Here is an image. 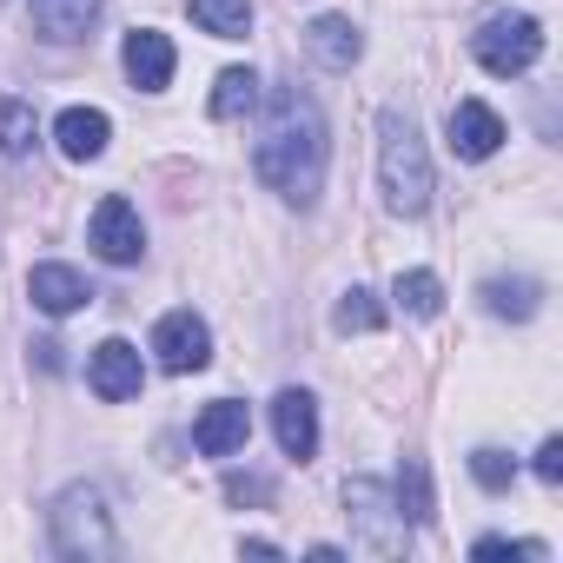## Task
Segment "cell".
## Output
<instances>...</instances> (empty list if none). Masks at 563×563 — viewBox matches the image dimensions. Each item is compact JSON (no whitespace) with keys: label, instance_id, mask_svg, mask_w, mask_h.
<instances>
[{"label":"cell","instance_id":"7402d4cb","mask_svg":"<svg viewBox=\"0 0 563 563\" xmlns=\"http://www.w3.org/2000/svg\"><path fill=\"white\" fill-rule=\"evenodd\" d=\"M332 325H339V332H378V325H385V306H378L365 286H352V292L332 306Z\"/></svg>","mask_w":563,"mask_h":563},{"label":"cell","instance_id":"603a6c76","mask_svg":"<svg viewBox=\"0 0 563 563\" xmlns=\"http://www.w3.org/2000/svg\"><path fill=\"white\" fill-rule=\"evenodd\" d=\"M471 477H477L484 490H510L517 457H510V451H497V444H484V451H471Z\"/></svg>","mask_w":563,"mask_h":563},{"label":"cell","instance_id":"ffe728a7","mask_svg":"<svg viewBox=\"0 0 563 563\" xmlns=\"http://www.w3.org/2000/svg\"><path fill=\"white\" fill-rule=\"evenodd\" d=\"M252 100H258V74L252 67H225L212 80V120H239V113H252Z\"/></svg>","mask_w":563,"mask_h":563},{"label":"cell","instance_id":"7a4b0ae2","mask_svg":"<svg viewBox=\"0 0 563 563\" xmlns=\"http://www.w3.org/2000/svg\"><path fill=\"white\" fill-rule=\"evenodd\" d=\"M378 186H385V206L418 219L431 206V153L411 126V113H378Z\"/></svg>","mask_w":563,"mask_h":563},{"label":"cell","instance_id":"5b68a950","mask_svg":"<svg viewBox=\"0 0 563 563\" xmlns=\"http://www.w3.org/2000/svg\"><path fill=\"white\" fill-rule=\"evenodd\" d=\"M471 54H477L484 74L517 80V74L537 67V54H543V27H537L530 14H490V21L471 34Z\"/></svg>","mask_w":563,"mask_h":563},{"label":"cell","instance_id":"ac0fdd59","mask_svg":"<svg viewBox=\"0 0 563 563\" xmlns=\"http://www.w3.org/2000/svg\"><path fill=\"white\" fill-rule=\"evenodd\" d=\"M391 299H398V312H405V319H438V312H444V286H438V272H398Z\"/></svg>","mask_w":563,"mask_h":563},{"label":"cell","instance_id":"8992f818","mask_svg":"<svg viewBox=\"0 0 563 563\" xmlns=\"http://www.w3.org/2000/svg\"><path fill=\"white\" fill-rule=\"evenodd\" d=\"M93 252H100L107 265H133V258L146 252V225H140L133 199L107 192V199L93 206Z\"/></svg>","mask_w":563,"mask_h":563},{"label":"cell","instance_id":"e0dca14e","mask_svg":"<svg viewBox=\"0 0 563 563\" xmlns=\"http://www.w3.org/2000/svg\"><path fill=\"white\" fill-rule=\"evenodd\" d=\"M537 278H490L484 286V306H490V319H510V325H523V319H537Z\"/></svg>","mask_w":563,"mask_h":563},{"label":"cell","instance_id":"7c38bea8","mask_svg":"<svg viewBox=\"0 0 563 563\" xmlns=\"http://www.w3.org/2000/svg\"><path fill=\"white\" fill-rule=\"evenodd\" d=\"M245 438H252V411L239 398H212L199 411V424H192V444L206 457H232V451H245Z\"/></svg>","mask_w":563,"mask_h":563},{"label":"cell","instance_id":"44dd1931","mask_svg":"<svg viewBox=\"0 0 563 563\" xmlns=\"http://www.w3.org/2000/svg\"><path fill=\"white\" fill-rule=\"evenodd\" d=\"M34 107L27 100H0V153H8V159H21L27 146H34Z\"/></svg>","mask_w":563,"mask_h":563},{"label":"cell","instance_id":"3957f363","mask_svg":"<svg viewBox=\"0 0 563 563\" xmlns=\"http://www.w3.org/2000/svg\"><path fill=\"white\" fill-rule=\"evenodd\" d=\"M47 523H54V550L74 556V563H107V556H120L113 510H107L100 484H67V490L54 497Z\"/></svg>","mask_w":563,"mask_h":563},{"label":"cell","instance_id":"9c48e42d","mask_svg":"<svg viewBox=\"0 0 563 563\" xmlns=\"http://www.w3.org/2000/svg\"><path fill=\"white\" fill-rule=\"evenodd\" d=\"M87 378H93V391H100L107 405H126V398H140V385H146L140 345H126V339H107V345L87 358Z\"/></svg>","mask_w":563,"mask_h":563},{"label":"cell","instance_id":"9a60e30c","mask_svg":"<svg viewBox=\"0 0 563 563\" xmlns=\"http://www.w3.org/2000/svg\"><path fill=\"white\" fill-rule=\"evenodd\" d=\"M93 21H100V0H34V27H41V41H87L93 34Z\"/></svg>","mask_w":563,"mask_h":563},{"label":"cell","instance_id":"d4e9b609","mask_svg":"<svg viewBox=\"0 0 563 563\" xmlns=\"http://www.w3.org/2000/svg\"><path fill=\"white\" fill-rule=\"evenodd\" d=\"M471 556H484V563H497V556H510V563H517V556H530V563H537V556H550V550H543L537 537H523V543H510V537H477V550H471Z\"/></svg>","mask_w":563,"mask_h":563},{"label":"cell","instance_id":"484cf974","mask_svg":"<svg viewBox=\"0 0 563 563\" xmlns=\"http://www.w3.org/2000/svg\"><path fill=\"white\" fill-rule=\"evenodd\" d=\"M537 477H543V484L563 477V438H543V444H537Z\"/></svg>","mask_w":563,"mask_h":563},{"label":"cell","instance_id":"4316f807","mask_svg":"<svg viewBox=\"0 0 563 563\" xmlns=\"http://www.w3.org/2000/svg\"><path fill=\"white\" fill-rule=\"evenodd\" d=\"M225 497H232V504H265L272 484H265V477H225Z\"/></svg>","mask_w":563,"mask_h":563},{"label":"cell","instance_id":"6da1fadb","mask_svg":"<svg viewBox=\"0 0 563 563\" xmlns=\"http://www.w3.org/2000/svg\"><path fill=\"white\" fill-rule=\"evenodd\" d=\"M325 113L306 87H272L265 100V126H258V146H252V166L258 179L286 199V206H319V186H325Z\"/></svg>","mask_w":563,"mask_h":563},{"label":"cell","instance_id":"4fadbf2b","mask_svg":"<svg viewBox=\"0 0 563 563\" xmlns=\"http://www.w3.org/2000/svg\"><path fill=\"white\" fill-rule=\"evenodd\" d=\"M27 299H34L47 319H67V312H80L93 292H87V278H80L74 265H34V278H27Z\"/></svg>","mask_w":563,"mask_h":563},{"label":"cell","instance_id":"2e32d148","mask_svg":"<svg viewBox=\"0 0 563 563\" xmlns=\"http://www.w3.org/2000/svg\"><path fill=\"white\" fill-rule=\"evenodd\" d=\"M306 47H312L325 67H339V74H345V67H358V54H365V34H358L345 14H325V21H312V27H306Z\"/></svg>","mask_w":563,"mask_h":563},{"label":"cell","instance_id":"8fae6325","mask_svg":"<svg viewBox=\"0 0 563 563\" xmlns=\"http://www.w3.org/2000/svg\"><path fill=\"white\" fill-rule=\"evenodd\" d=\"M444 140H451L457 159H490V153L504 146V120H497L484 100H457L451 120H444Z\"/></svg>","mask_w":563,"mask_h":563},{"label":"cell","instance_id":"ba28073f","mask_svg":"<svg viewBox=\"0 0 563 563\" xmlns=\"http://www.w3.org/2000/svg\"><path fill=\"white\" fill-rule=\"evenodd\" d=\"M272 438H278V451L299 457V464L319 451V405H312V391L286 385V391L272 398Z\"/></svg>","mask_w":563,"mask_h":563},{"label":"cell","instance_id":"5bb4252c","mask_svg":"<svg viewBox=\"0 0 563 563\" xmlns=\"http://www.w3.org/2000/svg\"><path fill=\"white\" fill-rule=\"evenodd\" d=\"M54 140H60V153H67V159H100V153H107V140H113V126H107V113H100V107H67V113L54 120Z\"/></svg>","mask_w":563,"mask_h":563},{"label":"cell","instance_id":"d6986e66","mask_svg":"<svg viewBox=\"0 0 563 563\" xmlns=\"http://www.w3.org/2000/svg\"><path fill=\"white\" fill-rule=\"evenodd\" d=\"M192 21H199L212 41H245V27H252V0H192Z\"/></svg>","mask_w":563,"mask_h":563},{"label":"cell","instance_id":"52a82bcc","mask_svg":"<svg viewBox=\"0 0 563 563\" xmlns=\"http://www.w3.org/2000/svg\"><path fill=\"white\" fill-rule=\"evenodd\" d=\"M153 352H159V365L166 372H206V358H212V332H206V319L199 312H166L159 325H153Z\"/></svg>","mask_w":563,"mask_h":563},{"label":"cell","instance_id":"277c9868","mask_svg":"<svg viewBox=\"0 0 563 563\" xmlns=\"http://www.w3.org/2000/svg\"><path fill=\"white\" fill-rule=\"evenodd\" d=\"M345 517L365 537V550H378V556H398L411 543V517L398 510V490L378 477H345Z\"/></svg>","mask_w":563,"mask_h":563},{"label":"cell","instance_id":"30bf717a","mask_svg":"<svg viewBox=\"0 0 563 563\" xmlns=\"http://www.w3.org/2000/svg\"><path fill=\"white\" fill-rule=\"evenodd\" d=\"M120 67H126V80L140 93H166V80H173V41L159 27H133L126 47H120Z\"/></svg>","mask_w":563,"mask_h":563},{"label":"cell","instance_id":"cb8c5ba5","mask_svg":"<svg viewBox=\"0 0 563 563\" xmlns=\"http://www.w3.org/2000/svg\"><path fill=\"white\" fill-rule=\"evenodd\" d=\"M398 510H405L411 523H424V517H431V477H424V464H418V457H411V464H405V477H398Z\"/></svg>","mask_w":563,"mask_h":563}]
</instances>
